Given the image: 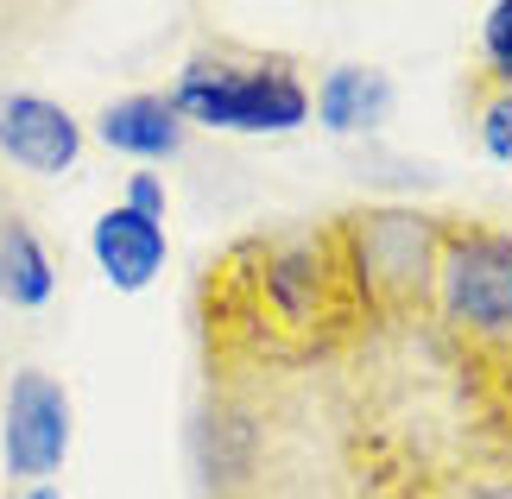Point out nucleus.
<instances>
[{
    "label": "nucleus",
    "mask_w": 512,
    "mask_h": 499,
    "mask_svg": "<svg viewBox=\"0 0 512 499\" xmlns=\"http://www.w3.org/2000/svg\"><path fill=\"white\" fill-rule=\"evenodd\" d=\"M481 45H487V76H494L500 89H512V0H500V7H487Z\"/></svg>",
    "instance_id": "9d476101"
},
{
    "label": "nucleus",
    "mask_w": 512,
    "mask_h": 499,
    "mask_svg": "<svg viewBox=\"0 0 512 499\" xmlns=\"http://www.w3.org/2000/svg\"><path fill=\"white\" fill-rule=\"evenodd\" d=\"M475 133H481V152L500 158V165H512V89H487L481 108H475Z\"/></svg>",
    "instance_id": "1a4fd4ad"
},
{
    "label": "nucleus",
    "mask_w": 512,
    "mask_h": 499,
    "mask_svg": "<svg viewBox=\"0 0 512 499\" xmlns=\"http://www.w3.org/2000/svg\"><path fill=\"white\" fill-rule=\"evenodd\" d=\"M0 158L32 177H64L83 158V127L64 102L32 89H0Z\"/></svg>",
    "instance_id": "20e7f679"
},
{
    "label": "nucleus",
    "mask_w": 512,
    "mask_h": 499,
    "mask_svg": "<svg viewBox=\"0 0 512 499\" xmlns=\"http://www.w3.org/2000/svg\"><path fill=\"white\" fill-rule=\"evenodd\" d=\"M165 102L177 108V121L215 133H291L310 121V89L298 64L253 51H196Z\"/></svg>",
    "instance_id": "f257e3e1"
},
{
    "label": "nucleus",
    "mask_w": 512,
    "mask_h": 499,
    "mask_svg": "<svg viewBox=\"0 0 512 499\" xmlns=\"http://www.w3.org/2000/svg\"><path fill=\"white\" fill-rule=\"evenodd\" d=\"M430 304L462 348L512 361V234L487 222H443Z\"/></svg>",
    "instance_id": "f03ea898"
},
{
    "label": "nucleus",
    "mask_w": 512,
    "mask_h": 499,
    "mask_svg": "<svg viewBox=\"0 0 512 499\" xmlns=\"http://www.w3.org/2000/svg\"><path fill=\"white\" fill-rule=\"evenodd\" d=\"M89 253L114 291H146L165 272V222H146L133 209H102L89 228Z\"/></svg>",
    "instance_id": "39448f33"
},
{
    "label": "nucleus",
    "mask_w": 512,
    "mask_h": 499,
    "mask_svg": "<svg viewBox=\"0 0 512 499\" xmlns=\"http://www.w3.org/2000/svg\"><path fill=\"white\" fill-rule=\"evenodd\" d=\"M95 133H102V146L140 158V165H159V158H171L177 146H184V121H177V108L165 102V95H121V102H108L102 114H95Z\"/></svg>",
    "instance_id": "423d86ee"
},
{
    "label": "nucleus",
    "mask_w": 512,
    "mask_h": 499,
    "mask_svg": "<svg viewBox=\"0 0 512 499\" xmlns=\"http://www.w3.org/2000/svg\"><path fill=\"white\" fill-rule=\"evenodd\" d=\"M70 455V392L45 367H19L0 411V462L13 481L51 487V474Z\"/></svg>",
    "instance_id": "7ed1b4c3"
},
{
    "label": "nucleus",
    "mask_w": 512,
    "mask_h": 499,
    "mask_svg": "<svg viewBox=\"0 0 512 499\" xmlns=\"http://www.w3.org/2000/svg\"><path fill=\"white\" fill-rule=\"evenodd\" d=\"M121 209H133V215H146V222H165V184L152 171H133L127 177V203Z\"/></svg>",
    "instance_id": "9b49d317"
},
{
    "label": "nucleus",
    "mask_w": 512,
    "mask_h": 499,
    "mask_svg": "<svg viewBox=\"0 0 512 499\" xmlns=\"http://www.w3.org/2000/svg\"><path fill=\"white\" fill-rule=\"evenodd\" d=\"M57 291V259L32 234L26 215H0V304L13 310H45Z\"/></svg>",
    "instance_id": "6e6552de"
},
{
    "label": "nucleus",
    "mask_w": 512,
    "mask_h": 499,
    "mask_svg": "<svg viewBox=\"0 0 512 499\" xmlns=\"http://www.w3.org/2000/svg\"><path fill=\"white\" fill-rule=\"evenodd\" d=\"M26 499H64V493H57V487H32Z\"/></svg>",
    "instance_id": "f8f14e48"
},
{
    "label": "nucleus",
    "mask_w": 512,
    "mask_h": 499,
    "mask_svg": "<svg viewBox=\"0 0 512 499\" xmlns=\"http://www.w3.org/2000/svg\"><path fill=\"white\" fill-rule=\"evenodd\" d=\"M310 114H317L329 133H373L392 114V83L380 70H367V64H342V70H329L317 83Z\"/></svg>",
    "instance_id": "0eeeda50"
}]
</instances>
